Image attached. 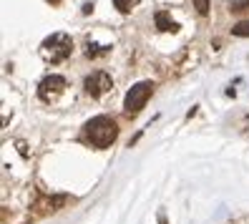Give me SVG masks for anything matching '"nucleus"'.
I'll use <instances>...</instances> for the list:
<instances>
[{"label": "nucleus", "mask_w": 249, "mask_h": 224, "mask_svg": "<svg viewBox=\"0 0 249 224\" xmlns=\"http://www.w3.org/2000/svg\"><path fill=\"white\" fill-rule=\"evenodd\" d=\"M116 136H119V126H116V121L108 116H96L83 126V139L96 149L111 146L116 141Z\"/></svg>", "instance_id": "1"}, {"label": "nucleus", "mask_w": 249, "mask_h": 224, "mask_svg": "<svg viewBox=\"0 0 249 224\" xmlns=\"http://www.w3.org/2000/svg\"><path fill=\"white\" fill-rule=\"evenodd\" d=\"M73 51V40L66 33H53L51 38H46L40 43V56L46 58L48 63H61L71 56Z\"/></svg>", "instance_id": "2"}, {"label": "nucleus", "mask_w": 249, "mask_h": 224, "mask_svg": "<svg viewBox=\"0 0 249 224\" xmlns=\"http://www.w3.org/2000/svg\"><path fill=\"white\" fill-rule=\"evenodd\" d=\"M151 91H154V83H151V81H141V83H136V86H134V88H131V91L126 93V101H124V111H126L128 116L139 113V111L143 109V103L149 101Z\"/></svg>", "instance_id": "3"}, {"label": "nucleus", "mask_w": 249, "mask_h": 224, "mask_svg": "<svg viewBox=\"0 0 249 224\" xmlns=\"http://www.w3.org/2000/svg\"><path fill=\"white\" fill-rule=\"evenodd\" d=\"M83 88H86V93H89V96L98 98V96H104V93H108V91H111V88H113V81H111L108 73L96 71V73H91V76H86Z\"/></svg>", "instance_id": "4"}, {"label": "nucleus", "mask_w": 249, "mask_h": 224, "mask_svg": "<svg viewBox=\"0 0 249 224\" xmlns=\"http://www.w3.org/2000/svg\"><path fill=\"white\" fill-rule=\"evenodd\" d=\"M63 91H66V78L63 76H46L38 86V96L43 101H55Z\"/></svg>", "instance_id": "5"}, {"label": "nucleus", "mask_w": 249, "mask_h": 224, "mask_svg": "<svg viewBox=\"0 0 249 224\" xmlns=\"http://www.w3.org/2000/svg\"><path fill=\"white\" fill-rule=\"evenodd\" d=\"M156 28H159V31H177V23H174L171 18H169V13H164V10H161V13H156Z\"/></svg>", "instance_id": "6"}, {"label": "nucleus", "mask_w": 249, "mask_h": 224, "mask_svg": "<svg viewBox=\"0 0 249 224\" xmlns=\"http://www.w3.org/2000/svg\"><path fill=\"white\" fill-rule=\"evenodd\" d=\"M231 33L234 36H249V20H244V23H237L231 28Z\"/></svg>", "instance_id": "7"}, {"label": "nucleus", "mask_w": 249, "mask_h": 224, "mask_svg": "<svg viewBox=\"0 0 249 224\" xmlns=\"http://www.w3.org/2000/svg\"><path fill=\"white\" fill-rule=\"evenodd\" d=\"M194 8L199 10V16H207L209 13V0H194Z\"/></svg>", "instance_id": "8"}, {"label": "nucleus", "mask_w": 249, "mask_h": 224, "mask_svg": "<svg viewBox=\"0 0 249 224\" xmlns=\"http://www.w3.org/2000/svg\"><path fill=\"white\" fill-rule=\"evenodd\" d=\"M131 3H134V0H113V5L119 8L121 13H128V8H131Z\"/></svg>", "instance_id": "9"}, {"label": "nucleus", "mask_w": 249, "mask_h": 224, "mask_svg": "<svg viewBox=\"0 0 249 224\" xmlns=\"http://www.w3.org/2000/svg\"><path fill=\"white\" fill-rule=\"evenodd\" d=\"M48 3H53V5H58V3H61V0H48Z\"/></svg>", "instance_id": "10"}]
</instances>
